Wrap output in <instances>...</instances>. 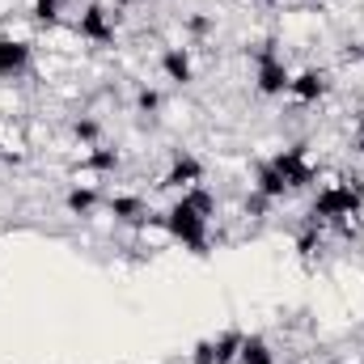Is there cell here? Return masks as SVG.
Instances as JSON below:
<instances>
[{
  "instance_id": "6da1fadb",
  "label": "cell",
  "mask_w": 364,
  "mask_h": 364,
  "mask_svg": "<svg viewBox=\"0 0 364 364\" xmlns=\"http://www.w3.org/2000/svg\"><path fill=\"white\" fill-rule=\"evenodd\" d=\"M212 216H216V195L199 182L182 191V199L166 212V233L191 255H208L212 246Z\"/></svg>"
},
{
  "instance_id": "7a4b0ae2",
  "label": "cell",
  "mask_w": 364,
  "mask_h": 364,
  "mask_svg": "<svg viewBox=\"0 0 364 364\" xmlns=\"http://www.w3.org/2000/svg\"><path fill=\"white\" fill-rule=\"evenodd\" d=\"M364 208V182L360 178H335L326 182L309 208V225L326 229V225H339L343 233H352V220L360 216Z\"/></svg>"
},
{
  "instance_id": "3957f363",
  "label": "cell",
  "mask_w": 364,
  "mask_h": 364,
  "mask_svg": "<svg viewBox=\"0 0 364 364\" xmlns=\"http://www.w3.org/2000/svg\"><path fill=\"white\" fill-rule=\"evenodd\" d=\"M250 55H255V90L263 93V97L288 93L292 73H288V64H284V55H279V43H275V38H263L259 47H250Z\"/></svg>"
},
{
  "instance_id": "277c9868",
  "label": "cell",
  "mask_w": 364,
  "mask_h": 364,
  "mask_svg": "<svg viewBox=\"0 0 364 364\" xmlns=\"http://www.w3.org/2000/svg\"><path fill=\"white\" fill-rule=\"evenodd\" d=\"M272 166L279 170V178H284V186H288V195L314 186V178H318V166L309 161V144H288V149H279V153L272 157Z\"/></svg>"
},
{
  "instance_id": "5b68a950",
  "label": "cell",
  "mask_w": 364,
  "mask_h": 364,
  "mask_svg": "<svg viewBox=\"0 0 364 364\" xmlns=\"http://www.w3.org/2000/svg\"><path fill=\"white\" fill-rule=\"evenodd\" d=\"M77 34H81L85 43H93V47H110V43H114V17L106 13V4H90V9L81 13Z\"/></svg>"
},
{
  "instance_id": "8992f818",
  "label": "cell",
  "mask_w": 364,
  "mask_h": 364,
  "mask_svg": "<svg viewBox=\"0 0 364 364\" xmlns=\"http://www.w3.org/2000/svg\"><path fill=\"white\" fill-rule=\"evenodd\" d=\"M292 102H301V106H314V102H322L326 93H331V73L326 68H301L296 77H292Z\"/></svg>"
},
{
  "instance_id": "52a82bcc",
  "label": "cell",
  "mask_w": 364,
  "mask_h": 364,
  "mask_svg": "<svg viewBox=\"0 0 364 364\" xmlns=\"http://www.w3.org/2000/svg\"><path fill=\"white\" fill-rule=\"evenodd\" d=\"M199 182H203V161H199L195 153H174V161H170L161 186H170V191H191V186H199Z\"/></svg>"
},
{
  "instance_id": "ba28073f",
  "label": "cell",
  "mask_w": 364,
  "mask_h": 364,
  "mask_svg": "<svg viewBox=\"0 0 364 364\" xmlns=\"http://www.w3.org/2000/svg\"><path fill=\"white\" fill-rule=\"evenodd\" d=\"M34 60V47L26 38H0V81H13L30 68Z\"/></svg>"
},
{
  "instance_id": "9c48e42d",
  "label": "cell",
  "mask_w": 364,
  "mask_h": 364,
  "mask_svg": "<svg viewBox=\"0 0 364 364\" xmlns=\"http://www.w3.org/2000/svg\"><path fill=\"white\" fill-rule=\"evenodd\" d=\"M161 73H166V81H174V85H191V81H195L191 51H186V47H166V51H161Z\"/></svg>"
},
{
  "instance_id": "30bf717a",
  "label": "cell",
  "mask_w": 364,
  "mask_h": 364,
  "mask_svg": "<svg viewBox=\"0 0 364 364\" xmlns=\"http://www.w3.org/2000/svg\"><path fill=\"white\" fill-rule=\"evenodd\" d=\"M255 195H263L267 203H279V199L288 195V186H284V178H279V170H275L272 161L259 166V174H255Z\"/></svg>"
},
{
  "instance_id": "8fae6325",
  "label": "cell",
  "mask_w": 364,
  "mask_h": 364,
  "mask_svg": "<svg viewBox=\"0 0 364 364\" xmlns=\"http://www.w3.org/2000/svg\"><path fill=\"white\" fill-rule=\"evenodd\" d=\"M110 216L114 220H127V225H140L144 216H149V208H144V199L140 195H110Z\"/></svg>"
},
{
  "instance_id": "7c38bea8",
  "label": "cell",
  "mask_w": 364,
  "mask_h": 364,
  "mask_svg": "<svg viewBox=\"0 0 364 364\" xmlns=\"http://www.w3.org/2000/svg\"><path fill=\"white\" fill-rule=\"evenodd\" d=\"M119 161H123V157H119V149H102V144H93L90 153L81 157V166H77V170H85V174H114V170H119Z\"/></svg>"
},
{
  "instance_id": "4fadbf2b",
  "label": "cell",
  "mask_w": 364,
  "mask_h": 364,
  "mask_svg": "<svg viewBox=\"0 0 364 364\" xmlns=\"http://www.w3.org/2000/svg\"><path fill=\"white\" fill-rule=\"evenodd\" d=\"M272 343L263 335H246L242 339V352H237V364H272Z\"/></svg>"
},
{
  "instance_id": "5bb4252c",
  "label": "cell",
  "mask_w": 364,
  "mask_h": 364,
  "mask_svg": "<svg viewBox=\"0 0 364 364\" xmlns=\"http://www.w3.org/2000/svg\"><path fill=\"white\" fill-rule=\"evenodd\" d=\"M242 331H220L216 339H212V356H216V364H233L237 360V352H242Z\"/></svg>"
},
{
  "instance_id": "9a60e30c",
  "label": "cell",
  "mask_w": 364,
  "mask_h": 364,
  "mask_svg": "<svg viewBox=\"0 0 364 364\" xmlns=\"http://www.w3.org/2000/svg\"><path fill=\"white\" fill-rule=\"evenodd\" d=\"M64 203H68V212H73V216H90L93 208L102 203V195H97L93 186H73V191L64 195Z\"/></svg>"
},
{
  "instance_id": "2e32d148",
  "label": "cell",
  "mask_w": 364,
  "mask_h": 364,
  "mask_svg": "<svg viewBox=\"0 0 364 364\" xmlns=\"http://www.w3.org/2000/svg\"><path fill=\"white\" fill-rule=\"evenodd\" d=\"M60 13H64V0H34L30 4L34 26H60Z\"/></svg>"
},
{
  "instance_id": "e0dca14e",
  "label": "cell",
  "mask_w": 364,
  "mask_h": 364,
  "mask_svg": "<svg viewBox=\"0 0 364 364\" xmlns=\"http://www.w3.org/2000/svg\"><path fill=\"white\" fill-rule=\"evenodd\" d=\"M318 250H322V229H318V225H305V229L296 233V255H301V259H314Z\"/></svg>"
},
{
  "instance_id": "ac0fdd59",
  "label": "cell",
  "mask_w": 364,
  "mask_h": 364,
  "mask_svg": "<svg viewBox=\"0 0 364 364\" xmlns=\"http://www.w3.org/2000/svg\"><path fill=\"white\" fill-rule=\"evenodd\" d=\"M97 132H102L97 119H77V123H73V136H77L81 144H90V149H93V140H97Z\"/></svg>"
},
{
  "instance_id": "d6986e66",
  "label": "cell",
  "mask_w": 364,
  "mask_h": 364,
  "mask_svg": "<svg viewBox=\"0 0 364 364\" xmlns=\"http://www.w3.org/2000/svg\"><path fill=\"white\" fill-rule=\"evenodd\" d=\"M136 106H140L144 114H153V110L161 106V93H157V90H140V93H136Z\"/></svg>"
},
{
  "instance_id": "ffe728a7",
  "label": "cell",
  "mask_w": 364,
  "mask_h": 364,
  "mask_svg": "<svg viewBox=\"0 0 364 364\" xmlns=\"http://www.w3.org/2000/svg\"><path fill=\"white\" fill-rule=\"evenodd\" d=\"M191 364H216V356H212V339H199V343H195Z\"/></svg>"
},
{
  "instance_id": "44dd1931",
  "label": "cell",
  "mask_w": 364,
  "mask_h": 364,
  "mask_svg": "<svg viewBox=\"0 0 364 364\" xmlns=\"http://www.w3.org/2000/svg\"><path fill=\"white\" fill-rule=\"evenodd\" d=\"M186 30L191 34H208L212 30V17H186Z\"/></svg>"
},
{
  "instance_id": "7402d4cb",
  "label": "cell",
  "mask_w": 364,
  "mask_h": 364,
  "mask_svg": "<svg viewBox=\"0 0 364 364\" xmlns=\"http://www.w3.org/2000/svg\"><path fill=\"white\" fill-rule=\"evenodd\" d=\"M343 55H348L352 64H364V43H348V47H343Z\"/></svg>"
},
{
  "instance_id": "603a6c76",
  "label": "cell",
  "mask_w": 364,
  "mask_h": 364,
  "mask_svg": "<svg viewBox=\"0 0 364 364\" xmlns=\"http://www.w3.org/2000/svg\"><path fill=\"white\" fill-rule=\"evenodd\" d=\"M356 153H360V161H364V114L356 119Z\"/></svg>"
},
{
  "instance_id": "cb8c5ba5",
  "label": "cell",
  "mask_w": 364,
  "mask_h": 364,
  "mask_svg": "<svg viewBox=\"0 0 364 364\" xmlns=\"http://www.w3.org/2000/svg\"><path fill=\"white\" fill-rule=\"evenodd\" d=\"M255 4H263V9H275V4H279V0H255Z\"/></svg>"
},
{
  "instance_id": "d4e9b609",
  "label": "cell",
  "mask_w": 364,
  "mask_h": 364,
  "mask_svg": "<svg viewBox=\"0 0 364 364\" xmlns=\"http://www.w3.org/2000/svg\"><path fill=\"white\" fill-rule=\"evenodd\" d=\"M331 364H343V360H331Z\"/></svg>"
}]
</instances>
